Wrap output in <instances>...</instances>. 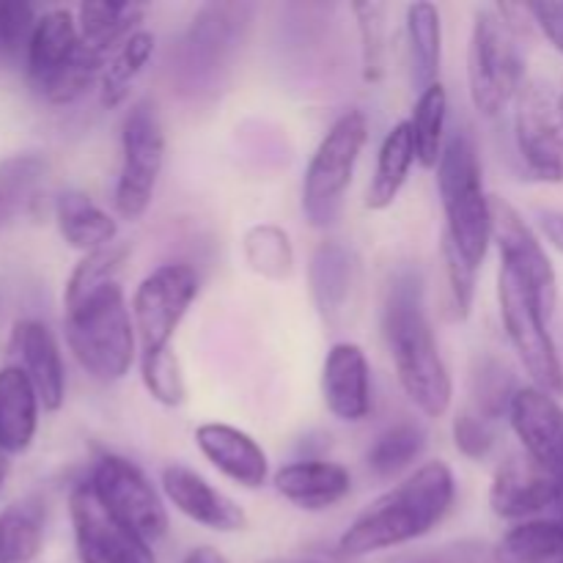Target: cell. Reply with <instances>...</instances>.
Returning a JSON list of instances; mask_svg holds the SVG:
<instances>
[{
	"instance_id": "6da1fadb",
	"label": "cell",
	"mask_w": 563,
	"mask_h": 563,
	"mask_svg": "<svg viewBox=\"0 0 563 563\" xmlns=\"http://www.w3.org/2000/svg\"><path fill=\"white\" fill-rule=\"evenodd\" d=\"M383 339L410 405L421 416L443 418L454 401V379L429 319L418 269L401 267L390 278L383 300Z\"/></svg>"
},
{
	"instance_id": "f35d334b",
	"label": "cell",
	"mask_w": 563,
	"mask_h": 563,
	"mask_svg": "<svg viewBox=\"0 0 563 563\" xmlns=\"http://www.w3.org/2000/svg\"><path fill=\"white\" fill-rule=\"evenodd\" d=\"M137 366H141L143 388H146V394L152 396L157 405L168 407V410L185 405L187 383H185V372H181L179 355H176L174 346H168V350L141 352Z\"/></svg>"
},
{
	"instance_id": "ab89813d",
	"label": "cell",
	"mask_w": 563,
	"mask_h": 563,
	"mask_svg": "<svg viewBox=\"0 0 563 563\" xmlns=\"http://www.w3.org/2000/svg\"><path fill=\"white\" fill-rule=\"evenodd\" d=\"M440 256H443L445 284H449L451 308H454V319L465 322L473 313V302H476V284H478V267L467 262L454 245L443 236L440 242Z\"/></svg>"
},
{
	"instance_id": "9a60e30c",
	"label": "cell",
	"mask_w": 563,
	"mask_h": 563,
	"mask_svg": "<svg viewBox=\"0 0 563 563\" xmlns=\"http://www.w3.org/2000/svg\"><path fill=\"white\" fill-rule=\"evenodd\" d=\"M69 517L80 563H154L152 555L102 509L86 482L71 489Z\"/></svg>"
},
{
	"instance_id": "836d02e7",
	"label": "cell",
	"mask_w": 563,
	"mask_h": 563,
	"mask_svg": "<svg viewBox=\"0 0 563 563\" xmlns=\"http://www.w3.org/2000/svg\"><path fill=\"white\" fill-rule=\"evenodd\" d=\"M242 256L247 269L264 280H289L295 273V242L275 223H256L242 234Z\"/></svg>"
},
{
	"instance_id": "ac0fdd59",
	"label": "cell",
	"mask_w": 563,
	"mask_h": 563,
	"mask_svg": "<svg viewBox=\"0 0 563 563\" xmlns=\"http://www.w3.org/2000/svg\"><path fill=\"white\" fill-rule=\"evenodd\" d=\"M324 407L341 423H363L374 410L372 363L355 341H339L322 363Z\"/></svg>"
},
{
	"instance_id": "e0dca14e",
	"label": "cell",
	"mask_w": 563,
	"mask_h": 563,
	"mask_svg": "<svg viewBox=\"0 0 563 563\" xmlns=\"http://www.w3.org/2000/svg\"><path fill=\"white\" fill-rule=\"evenodd\" d=\"M509 427L522 445V454L531 456L539 467L563 484V407L555 396L522 385L509 410Z\"/></svg>"
},
{
	"instance_id": "f907efd6",
	"label": "cell",
	"mask_w": 563,
	"mask_h": 563,
	"mask_svg": "<svg viewBox=\"0 0 563 563\" xmlns=\"http://www.w3.org/2000/svg\"><path fill=\"white\" fill-rule=\"evenodd\" d=\"M559 113H561V121H563V91H559Z\"/></svg>"
},
{
	"instance_id": "4fadbf2b",
	"label": "cell",
	"mask_w": 563,
	"mask_h": 563,
	"mask_svg": "<svg viewBox=\"0 0 563 563\" xmlns=\"http://www.w3.org/2000/svg\"><path fill=\"white\" fill-rule=\"evenodd\" d=\"M493 242L498 245L500 267L522 280L553 319L559 302V275L542 240L506 198L493 196Z\"/></svg>"
},
{
	"instance_id": "c3c4849f",
	"label": "cell",
	"mask_w": 563,
	"mask_h": 563,
	"mask_svg": "<svg viewBox=\"0 0 563 563\" xmlns=\"http://www.w3.org/2000/svg\"><path fill=\"white\" fill-rule=\"evenodd\" d=\"M5 476H9V462H5L3 456H0V489H3V484H5Z\"/></svg>"
},
{
	"instance_id": "8fae6325",
	"label": "cell",
	"mask_w": 563,
	"mask_h": 563,
	"mask_svg": "<svg viewBox=\"0 0 563 563\" xmlns=\"http://www.w3.org/2000/svg\"><path fill=\"white\" fill-rule=\"evenodd\" d=\"M198 291H201V278L185 262L159 264L137 284L130 308L141 352L174 346L176 330L198 300Z\"/></svg>"
},
{
	"instance_id": "4dcf8cb0",
	"label": "cell",
	"mask_w": 563,
	"mask_h": 563,
	"mask_svg": "<svg viewBox=\"0 0 563 563\" xmlns=\"http://www.w3.org/2000/svg\"><path fill=\"white\" fill-rule=\"evenodd\" d=\"M522 385L517 383L515 372L495 355H478L467 377V410L478 412L487 421L498 423L509 418L511 401Z\"/></svg>"
},
{
	"instance_id": "3957f363",
	"label": "cell",
	"mask_w": 563,
	"mask_h": 563,
	"mask_svg": "<svg viewBox=\"0 0 563 563\" xmlns=\"http://www.w3.org/2000/svg\"><path fill=\"white\" fill-rule=\"evenodd\" d=\"M64 335L75 361L97 383H121L141 357L132 308L121 284L64 306Z\"/></svg>"
},
{
	"instance_id": "30bf717a",
	"label": "cell",
	"mask_w": 563,
	"mask_h": 563,
	"mask_svg": "<svg viewBox=\"0 0 563 563\" xmlns=\"http://www.w3.org/2000/svg\"><path fill=\"white\" fill-rule=\"evenodd\" d=\"M498 306L506 339L531 385L559 399L563 396V361L550 335V317L537 295L504 267L498 269Z\"/></svg>"
},
{
	"instance_id": "484cf974",
	"label": "cell",
	"mask_w": 563,
	"mask_h": 563,
	"mask_svg": "<svg viewBox=\"0 0 563 563\" xmlns=\"http://www.w3.org/2000/svg\"><path fill=\"white\" fill-rule=\"evenodd\" d=\"M407 36V69L410 86L416 93H423L440 82L443 66V16L434 3H410L405 11Z\"/></svg>"
},
{
	"instance_id": "bcb514c9",
	"label": "cell",
	"mask_w": 563,
	"mask_h": 563,
	"mask_svg": "<svg viewBox=\"0 0 563 563\" xmlns=\"http://www.w3.org/2000/svg\"><path fill=\"white\" fill-rule=\"evenodd\" d=\"M181 563H229V559L214 548H192Z\"/></svg>"
},
{
	"instance_id": "e575fe53",
	"label": "cell",
	"mask_w": 563,
	"mask_h": 563,
	"mask_svg": "<svg viewBox=\"0 0 563 563\" xmlns=\"http://www.w3.org/2000/svg\"><path fill=\"white\" fill-rule=\"evenodd\" d=\"M427 432L416 421H399L379 432L366 451V467L377 478H396L410 471L427 451Z\"/></svg>"
},
{
	"instance_id": "ee69618b",
	"label": "cell",
	"mask_w": 563,
	"mask_h": 563,
	"mask_svg": "<svg viewBox=\"0 0 563 563\" xmlns=\"http://www.w3.org/2000/svg\"><path fill=\"white\" fill-rule=\"evenodd\" d=\"M537 31L553 44L563 55V0H542V3H528Z\"/></svg>"
},
{
	"instance_id": "f1b7e54d",
	"label": "cell",
	"mask_w": 563,
	"mask_h": 563,
	"mask_svg": "<svg viewBox=\"0 0 563 563\" xmlns=\"http://www.w3.org/2000/svg\"><path fill=\"white\" fill-rule=\"evenodd\" d=\"M49 163L36 152L11 154L0 159V229L31 212L47 181Z\"/></svg>"
},
{
	"instance_id": "52a82bcc",
	"label": "cell",
	"mask_w": 563,
	"mask_h": 563,
	"mask_svg": "<svg viewBox=\"0 0 563 563\" xmlns=\"http://www.w3.org/2000/svg\"><path fill=\"white\" fill-rule=\"evenodd\" d=\"M251 3H207L196 11L176 47V82L187 93L214 91L245 38Z\"/></svg>"
},
{
	"instance_id": "d590c367",
	"label": "cell",
	"mask_w": 563,
	"mask_h": 563,
	"mask_svg": "<svg viewBox=\"0 0 563 563\" xmlns=\"http://www.w3.org/2000/svg\"><path fill=\"white\" fill-rule=\"evenodd\" d=\"M498 563H563V520H528L498 544Z\"/></svg>"
},
{
	"instance_id": "d6986e66",
	"label": "cell",
	"mask_w": 563,
	"mask_h": 563,
	"mask_svg": "<svg viewBox=\"0 0 563 563\" xmlns=\"http://www.w3.org/2000/svg\"><path fill=\"white\" fill-rule=\"evenodd\" d=\"M192 438L203 460L236 487L262 489L269 482L267 451L245 429L209 421L201 423Z\"/></svg>"
},
{
	"instance_id": "277c9868",
	"label": "cell",
	"mask_w": 563,
	"mask_h": 563,
	"mask_svg": "<svg viewBox=\"0 0 563 563\" xmlns=\"http://www.w3.org/2000/svg\"><path fill=\"white\" fill-rule=\"evenodd\" d=\"M438 192L443 207V236L467 258L484 267L493 247V196L484 187L482 154L467 130L449 132L438 168Z\"/></svg>"
},
{
	"instance_id": "cb8c5ba5",
	"label": "cell",
	"mask_w": 563,
	"mask_h": 563,
	"mask_svg": "<svg viewBox=\"0 0 563 563\" xmlns=\"http://www.w3.org/2000/svg\"><path fill=\"white\" fill-rule=\"evenodd\" d=\"M357 264L346 245L330 240L317 245L308 262V291L324 324L339 322L355 286Z\"/></svg>"
},
{
	"instance_id": "7bdbcfd3",
	"label": "cell",
	"mask_w": 563,
	"mask_h": 563,
	"mask_svg": "<svg viewBox=\"0 0 563 563\" xmlns=\"http://www.w3.org/2000/svg\"><path fill=\"white\" fill-rule=\"evenodd\" d=\"M388 563H498V553L487 542L462 539V542H449L440 548L412 550V553L396 555Z\"/></svg>"
},
{
	"instance_id": "5b68a950",
	"label": "cell",
	"mask_w": 563,
	"mask_h": 563,
	"mask_svg": "<svg viewBox=\"0 0 563 563\" xmlns=\"http://www.w3.org/2000/svg\"><path fill=\"white\" fill-rule=\"evenodd\" d=\"M368 141V119L352 108L333 121L302 174V214L313 229H333L344 212L346 192Z\"/></svg>"
},
{
	"instance_id": "ffe728a7",
	"label": "cell",
	"mask_w": 563,
	"mask_h": 563,
	"mask_svg": "<svg viewBox=\"0 0 563 563\" xmlns=\"http://www.w3.org/2000/svg\"><path fill=\"white\" fill-rule=\"evenodd\" d=\"M11 344L20 355L16 366L31 377L36 388L42 410L58 412L66 399V366L53 330L38 319H22L16 322Z\"/></svg>"
},
{
	"instance_id": "2e32d148",
	"label": "cell",
	"mask_w": 563,
	"mask_h": 563,
	"mask_svg": "<svg viewBox=\"0 0 563 563\" xmlns=\"http://www.w3.org/2000/svg\"><path fill=\"white\" fill-rule=\"evenodd\" d=\"M159 487H163L165 504H170L181 517L207 531L236 533L247 528L245 509L192 467L170 462L163 467Z\"/></svg>"
},
{
	"instance_id": "f546056e",
	"label": "cell",
	"mask_w": 563,
	"mask_h": 563,
	"mask_svg": "<svg viewBox=\"0 0 563 563\" xmlns=\"http://www.w3.org/2000/svg\"><path fill=\"white\" fill-rule=\"evenodd\" d=\"M154 49H157V36L141 27L110 55L108 64H104L102 80H99V102H102V108L113 110L126 102L135 82L141 80L146 66L152 64Z\"/></svg>"
},
{
	"instance_id": "83f0119b",
	"label": "cell",
	"mask_w": 563,
	"mask_h": 563,
	"mask_svg": "<svg viewBox=\"0 0 563 563\" xmlns=\"http://www.w3.org/2000/svg\"><path fill=\"white\" fill-rule=\"evenodd\" d=\"M146 11L143 3H108V0L80 3L75 16L82 44L102 58H110L132 33L141 31Z\"/></svg>"
},
{
	"instance_id": "7402d4cb",
	"label": "cell",
	"mask_w": 563,
	"mask_h": 563,
	"mask_svg": "<svg viewBox=\"0 0 563 563\" xmlns=\"http://www.w3.org/2000/svg\"><path fill=\"white\" fill-rule=\"evenodd\" d=\"M82 49L80 27L71 9H49L38 14L25 49L27 80L38 93L77 58Z\"/></svg>"
},
{
	"instance_id": "74e56055",
	"label": "cell",
	"mask_w": 563,
	"mask_h": 563,
	"mask_svg": "<svg viewBox=\"0 0 563 563\" xmlns=\"http://www.w3.org/2000/svg\"><path fill=\"white\" fill-rule=\"evenodd\" d=\"M126 258H130V245L126 242H113V245L102 247V251L86 253L80 262L71 269L69 280L64 289V306L82 300L91 291L104 289L110 284H119V275L124 269Z\"/></svg>"
},
{
	"instance_id": "7a4b0ae2",
	"label": "cell",
	"mask_w": 563,
	"mask_h": 563,
	"mask_svg": "<svg viewBox=\"0 0 563 563\" xmlns=\"http://www.w3.org/2000/svg\"><path fill=\"white\" fill-rule=\"evenodd\" d=\"M456 478L445 462H427L379 495L341 533V559H366L383 550L405 548L432 533L451 515Z\"/></svg>"
},
{
	"instance_id": "9c48e42d",
	"label": "cell",
	"mask_w": 563,
	"mask_h": 563,
	"mask_svg": "<svg viewBox=\"0 0 563 563\" xmlns=\"http://www.w3.org/2000/svg\"><path fill=\"white\" fill-rule=\"evenodd\" d=\"M86 484L102 509L154 559V550L168 537L170 520L165 498L146 473L126 456L102 454L93 462Z\"/></svg>"
},
{
	"instance_id": "5bb4252c",
	"label": "cell",
	"mask_w": 563,
	"mask_h": 563,
	"mask_svg": "<svg viewBox=\"0 0 563 563\" xmlns=\"http://www.w3.org/2000/svg\"><path fill=\"white\" fill-rule=\"evenodd\" d=\"M563 484L539 467L531 456L515 454L495 467L489 484V509L509 522L539 520L544 511L559 509Z\"/></svg>"
},
{
	"instance_id": "ba28073f",
	"label": "cell",
	"mask_w": 563,
	"mask_h": 563,
	"mask_svg": "<svg viewBox=\"0 0 563 563\" xmlns=\"http://www.w3.org/2000/svg\"><path fill=\"white\" fill-rule=\"evenodd\" d=\"M119 152L113 207L121 220L137 223L152 209L165 170V126L152 99L130 104L121 121Z\"/></svg>"
},
{
	"instance_id": "8992f818",
	"label": "cell",
	"mask_w": 563,
	"mask_h": 563,
	"mask_svg": "<svg viewBox=\"0 0 563 563\" xmlns=\"http://www.w3.org/2000/svg\"><path fill=\"white\" fill-rule=\"evenodd\" d=\"M526 55L520 38L506 27L495 5L476 9L467 42V93L484 119H498L526 86Z\"/></svg>"
},
{
	"instance_id": "4316f807",
	"label": "cell",
	"mask_w": 563,
	"mask_h": 563,
	"mask_svg": "<svg viewBox=\"0 0 563 563\" xmlns=\"http://www.w3.org/2000/svg\"><path fill=\"white\" fill-rule=\"evenodd\" d=\"M416 163V143H412L410 124H407V119L396 121L385 132L383 143H379L377 165H374L372 181H368L366 190V207L372 212H385V209L394 207Z\"/></svg>"
},
{
	"instance_id": "d4e9b609",
	"label": "cell",
	"mask_w": 563,
	"mask_h": 563,
	"mask_svg": "<svg viewBox=\"0 0 563 563\" xmlns=\"http://www.w3.org/2000/svg\"><path fill=\"white\" fill-rule=\"evenodd\" d=\"M55 225L66 245L82 256L119 242V220L82 190H64L55 198Z\"/></svg>"
},
{
	"instance_id": "f6af8a7d",
	"label": "cell",
	"mask_w": 563,
	"mask_h": 563,
	"mask_svg": "<svg viewBox=\"0 0 563 563\" xmlns=\"http://www.w3.org/2000/svg\"><path fill=\"white\" fill-rule=\"evenodd\" d=\"M539 229H542V234L548 236L550 245H553L559 253H563V212H553V209L539 212Z\"/></svg>"
},
{
	"instance_id": "7c38bea8",
	"label": "cell",
	"mask_w": 563,
	"mask_h": 563,
	"mask_svg": "<svg viewBox=\"0 0 563 563\" xmlns=\"http://www.w3.org/2000/svg\"><path fill=\"white\" fill-rule=\"evenodd\" d=\"M515 146L520 163L537 181H563V121L559 93L539 80H528L515 102Z\"/></svg>"
},
{
	"instance_id": "b9f144b4",
	"label": "cell",
	"mask_w": 563,
	"mask_h": 563,
	"mask_svg": "<svg viewBox=\"0 0 563 563\" xmlns=\"http://www.w3.org/2000/svg\"><path fill=\"white\" fill-rule=\"evenodd\" d=\"M38 14L25 0H0V64L27 49Z\"/></svg>"
},
{
	"instance_id": "1f68e13d",
	"label": "cell",
	"mask_w": 563,
	"mask_h": 563,
	"mask_svg": "<svg viewBox=\"0 0 563 563\" xmlns=\"http://www.w3.org/2000/svg\"><path fill=\"white\" fill-rule=\"evenodd\" d=\"M47 509L38 498L16 500L0 511V563H33L44 548Z\"/></svg>"
},
{
	"instance_id": "7dc6e473",
	"label": "cell",
	"mask_w": 563,
	"mask_h": 563,
	"mask_svg": "<svg viewBox=\"0 0 563 563\" xmlns=\"http://www.w3.org/2000/svg\"><path fill=\"white\" fill-rule=\"evenodd\" d=\"M262 563H339V561H324V559H267Z\"/></svg>"
},
{
	"instance_id": "44dd1931",
	"label": "cell",
	"mask_w": 563,
	"mask_h": 563,
	"mask_svg": "<svg viewBox=\"0 0 563 563\" xmlns=\"http://www.w3.org/2000/svg\"><path fill=\"white\" fill-rule=\"evenodd\" d=\"M275 493L300 511L335 509L352 493V473L341 462L297 460L275 471Z\"/></svg>"
},
{
	"instance_id": "60d3db41",
	"label": "cell",
	"mask_w": 563,
	"mask_h": 563,
	"mask_svg": "<svg viewBox=\"0 0 563 563\" xmlns=\"http://www.w3.org/2000/svg\"><path fill=\"white\" fill-rule=\"evenodd\" d=\"M451 438H454L456 451H460L465 460L484 462L498 445V423L487 421L478 412L462 407L454 416V423H451Z\"/></svg>"
},
{
	"instance_id": "603a6c76",
	"label": "cell",
	"mask_w": 563,
	"mask_h": 563,
	"mask_svg": "<svg viewBox=\"0 0 563 563\" xmlns=\"http://www.w3.org/2000/svg\"><path fill=\"white\" fill-rule=\"evenodd\" d=\"M38 401L31 377L16 363L0 368V454H25L38 432Z\"/></svg>"
},
{
	"instance_id": "681fc988",
	"label": "cell",
	"mask_w": 563,
	"mask_h": 563,
	"mask_svg": "<svg viewBox=\"0 0 563 563\" xmlns=\"http://www.w3.org/2000/svg\"><path fill=\"white\" fill-rule=\"evenodd\" d=\"M555 517L563 520V493H561V500H559V509H555Z\"/></svg>"
},
{
	"instance_id": "8d00e7d4",
	"label": "cell",
	"mask_w": 563,
	"mask_h": 563,
	"mask_svg": "<svg viewBox=\"0 0 563 563\" xmlns=\"http://www.w3.org/2000/svg\"><path fill=\"white\" fill-rule=\"evenodd\" d=\"M352 16L357 22V38H361V77L363 82H379L388 69V5L352 3Z\"/></svg>"
},
{
	"instance_id": "d6a6232c",
	"label": "cell",
	"mask_w": 563,
	"mask_h": 563,
	"mask_svg": "<svg viewBox=\"0 0 563 563\" xmlns=\"http://www.w3.org/2000/svg\"><path fill=\"white\" fill-rule=\"evenodd\" d=\"M407 124L412 130L418 165L423 170H434L449 141V91L443 82H434L432 88L418 93Z\"/></svg>"
}]
</instances>
